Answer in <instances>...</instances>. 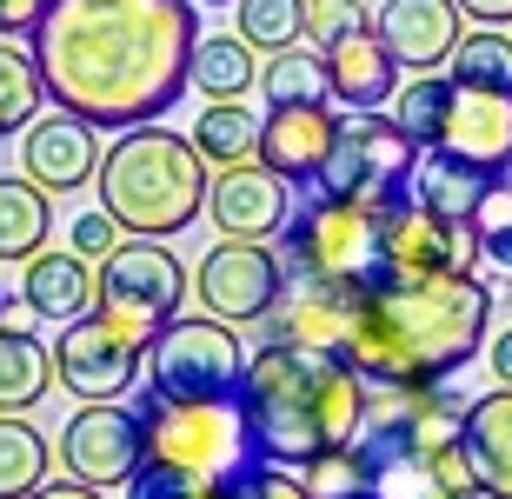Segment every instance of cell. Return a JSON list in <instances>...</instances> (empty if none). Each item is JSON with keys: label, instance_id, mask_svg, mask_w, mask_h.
<instances>
[{"label": "cell", "instance_id": "obj_35", "mask_svg": "<svg viewBox=\"0 0 512 499\" xmlns=\"http://www.w3.org/2000/svg\"><path fill=\"white\" fill-rule=\"evenodd\" d=\"M473 247L479 260H493V267H512V173L506 180H493V193L473 207Z\"/></svg>", "mask_w": 512, "mask_h": 499}, {"label": "cell", "instance_id": "obj_16", "mask_svg": "<svg viewBox=\"0 0 512 499\" xmlns=\"http://www.w3.org/2000/svg\"><path fill=\"white\" fill-rule=\"evenodd\" d=\"M293 187L273 167L247 160V167H220L207 180V220L220 227V240H273L293 220Z\"/></svg>", "mask_w": 512, "mask_h": 499}, {"label": "cell", "instance_id": "obj_4", "mask_svg": "<svg viewBox=\"0 0 512 499\" xmlns=\"http://www.w3.org/2000/svg\"><path fill=\"white\" fill-rule=\"evenodd\" d=\"M466 393L446 386H373L360 440L340 460L353 486H373L380 499H479V480L466 466Z\"/></svg>", "mask_w": 512, "mask_h": 499}, {"label": "cell", "instance_id": "obj_7", "mask_svg": "<svg viewBox=\"0 0 512 499\" xmlns=\"http://www.w3.org/2000/svg\"><path fill=\"white\" fill-rule=\"evenodd\" d=\"M247 380V346L240 333L193 313V320H167L147 346V393L173 406H233Z\"/></svg>", "mask_w": 512, "mask_h": 499}, {"label": "cell", "instance_id": "obj_1", "mask_svg": "<svg viewBox=\"0 0 512 499\" xmlns=\"http://www.w3.org/2000/svg\"><path fill=\"white\" fill-rule=\"evenodd\" d=\"M193 40V0H47L27 47L60 114L127 134L187 94Z\"/></svg>", "mask_w": 512, "mask_h": 499}, {"label": "cell", "instance_id": "obj_17", "mask_svg": "<svg viewBox=\"0 0 512 499\" xmlns=\"http://www.w3.org/2000/svg\"><path fill=\"white\" fill-rule=\"evenodd\" d=\"M333 134H340L333 100H280L260 114V167H273L286 187H313L333 154Z\"/></svg>", "mask_w": 512, "mask_h": 499}, {"label": "cell", "instance_id": "obj_45", "mask_svg": "<svg viewBox=\"0 0 512 499\" xmlns=\"http://www.w3.org/2000/svg\"><path fill=\"white\" fill-rule=\"evenodd\" d=\"M193 7H227V0H193Z\"/></svg>", "mask_w": 512, "mask_h": 499}, {"label": "cell", "instance_id": "obj_15", "mask_svg": "<svg viewBox=\"0 0 512 499\" xmlns=\"http://www.w3.org/2000/svg\"><path fill=\"white\" fill-rule=\"evenodd\" d=\"M360 293H366V287H333V280L286 273L280 307L266 313L260 327H266V340H280V346L340 353V360H346V340H353V320H360Z\"/></svg>", "mask_w": 512, "mask_h": 499}, {"label": "cell", "instance_id": "obj_28", "mask_svg": "<svg viewBox=\"0 0 512 499\" xmlns=\"http://www.w3.org/2000/svg\"><path fill=\"white\" fill-rule=\"evenodd\" d=\"M47 386H54V346L40 340V333L0 320V413H27V406H40Z\"/></svg>", "mask_w": 512, "mask_h": 499}, {"label": "cell", "instance_id": "obj_14", "mask_svg": "<svg viewBox=\"0 0 512 499\" xmlns=\"http://www.w3.org/2000/svg\"><path fill=\"white\" fill-rule=\"evenodd\" d=\"M479 247L466 220L419 207V200H393L386 207V280H453L473 273Z\"/></svg>", "mask_w": 512, "mask_h": 499}, {"label": "cell", "instance_id": "obj_6", "mask_svg": "<svg viewBox=\"0 0 512 499\" xmlns=\"http://www.w3.org/2000/svg\"><path fill=\"white\" fill-rule=\"evenodd\" d=\"M286 273L333 280V287H373L386 280V207H353L306 193L286 220Z\"/></svg>", "mask_w": 512, "mask_h": 499}, {"label": "cell", "instance_id": "obj_23", "mask_svg": "<svg viewBox=\"0 0 512 499\" xmlns=\"http://www.w3.org/2000/svg\"><path fill=\"white\" fill-rule=\"evenodd\" d=\"M466 466L479 480V499H512V386H493L466 406Z\"/></svg>", "mask_w": 512, "mask_h": 499}, {"label": "cell", "instance_id": "obj_19", "mask_svg": "<svg viewBox=\"0 0 512 499\" xmlns=\"http://www.w3.org/2000/svg\"><path fill=\"white\" fill-rule=\"evenodd\" d=\"M373 27H380L386 54H393L406 74H439V67L459 54V40H466L459 0H380Z\"/></svg>", "mask_w": 512, "mask_h": 499}, {"label": "cell", "instance_id": "obj_3", "mask_svg": "<svg viewBox=\"0 0 512 499\" xmlns=\"http://www.w3.org/2000/svg\"><path fill=\"white\" fill-rule=\"evenodd\" d=\"M233 406H240L253 460L313 473L360 440L366 413H373V386L340 353H306V346L266 340L260 353H247V380H240Z\"/></svg>", "mask_w": 512, "mask_h": 499}, {"label": "cell", "instance_id": "obj_8", "mask_svg": "<svg viewBox=\"0 0 512 499\" xmlns=\"http://www.w3.org/2000/svg\"><path fill=\"white\" fill-rule=\"evenodd\" d=\"M413 167H419V147L399 134L393 114H353V120H340L313 193L353 200V207H393L413 187Z\"/></svg>", "mask_w": 512, "mask_h": 499}, {"label": "cell", "instance_id": "obj_11", "mask_svg": "<svg viewBox=\"0 0 512 499\" xmlns=\"http://www.w3.org/2000/svg\"><path fill=\"white\" fill-rule=\"evenodd\" d=\"M286 293V253L273 240H213L193 267V300L220 327H260Z\"/></svg>", "mask_w": 512, "mask_h": 499}, {"label": "cell", "instance_id": "obj_27", "mask_svg": "<svg viewBox=\"0 0 512 499\" xmlns=\"http://www.w3.org/2000/svg\"><path fill=\"white\" fill-rule=\"evenodd\" d=\"M193 154L207 160L213 173L220 167H247V160H260V114H253L247 100H207L200 107V120L187 127Z\"/></svg>", "mask_w": 512, "mask_h": 499}, {"label": "cell", "instance_id": "obj_2", "mask_svg": "<svg viewBox=\"0 0 512 499\" xmlns=\"http://www.w3.org/2000/svg\"><path fill=\"white\" fill-rule=\"evenodd\" d=\"M493 340V287L453 280H373L346 340V366L366 386H446Z\"/></svg>", "mask_w": 512, "mask_h": 499}, {"label": "cell", "instance_id": "obj_32", "mask_svg": "<svg viewBox=\"0 0 512 499\" xmlns=\"http://www.w3.org/2000/svg\"><path fill=\"white\" fill-rule=\"evenodd\" d=\"M233 34L253 54H286L306 40V0H233Z\"/></svg>", "mask_w": 512, "mask_h": 499}, {"label": "cell", "instance_id": "obj_36", "mask_svg": "<svg viewBox=\"0 0 512 499\" xmlns=\"http://www.w3.org/2000/svg\"><path fill=\"white\" fill-rule=\"evenodd\" d=\"M213 499H320L313 486H306V473H293V466H266V460H247L240 473H227L220 480V493Z\"/></svg>", "mask_w": 512, "mask_h": 499}, {"label": "cell", "instance_id": "obj_13", "mask_svg": "<svg viewBox=\"0 0 512 499\" xmlns=\"http://www.w3.org/2000/svg\"><path fill=\"white\" fill-rule=\"evenodd\" d=\"M54 460L67 480L94 486V493H114V486H127L140 466H147V440H140V413H133V400H100V406H80L74 420L60 426L54 440Z\"/></svg>", "mask_w": 512, "mask_h": 499}, {"label": "cell", "instance_id": "obj_40", "mask_svg": "<svg viewBox=\"0 0 512 499\" xmlns=\"http://www.w3.org/2000/svg\"><path fill=\"white\" fill-rule=\"evenodd\" d=\"M47 14V0H0V40H27Z\"/></svg>", "mask_w": 512, "mask_h": 499}, {"label": "cell", "instance_id": "obj_29", "mask_svg": "<svg viewBox=\"0 0 512 499\" xmlns=\"http://www.w3.org/2000/svg\"><path fill=\"white\" fill-rule=\"evenodd\" d=\"M54 473V446L27 413H0V499H27Z\"/></svg>", "mask_w": 512, "mask_h": 499}, {"label": "cell", "instance_id": "obj_26", "mask_svg": "<svg viewBox=\"0 0 512 499\" xmlns=\"http://www.w3.org/2000/svg\"><path fill=\"white\" fill-rule=\"evenodd\" d=\"M54 233V193H40L27 173H0V260L27 267Z\"/></svg>", "mask_w": 512, "mask_h": 499}, {"label": "cell", "instance_id": "obj_12", "mask_svg": "<svg viewBox=\"0 0 512 499\" xmlns=\"http://www.w3.org/2000/svg\"><path fill=\"white\" fill-rule=\"evenodd\" d=\"M187 293H193V273L180 267V253H173L167 240H133L127 233V240L100 260V307L133 320V327H147V333L180 320Z\"/></svg>", "mask_w": 512, "mask_h": 499}, {"label": "cell", "instance_id": "obj_22", "mask_svg": "<svg viewBox=\"0 0 512 499\" xmlns=\"http://www.w3.org/2000/svg\"><path fill=\"white\" fill-rule=\"evenodd\" d=\"M326 67H333V100L340 107H353V114H386L399 94V60L386 54L380 27H360V34H346L333 54H326Z\"/></svg>", "mask_w": 512, "mask_h": 499}, {"label": "cell", "instance_id": "obj_33", "mask_svg": "<svg viewBox=\"0 0 512 499\" xmlns=\"http://www.w3.org/2000/svg\"><path fill=\"white\" fill-rule=\"evenodd\" d=\"M453 87H486V94H512V34L499 27H473L459 40V54L446 60Z\"/></svg>", "mask_w": 512, "mask_h": 499}, {"label": "cell", "instance_id": "obj_18", "mask_svg": "<svg viewBox=\"0 0 512 499\" xmlns=\"http://www.w3.org/2000/svg\"><path fill=\"white\" fill-rule=\"evenodd\" d=\"M100 154H107V147H100V127H87L80 114H60V107L40 114L34 127L20 134V173H27L40 193H54V200L87 187L100 173Z\"/></svg>", "mask_w": 512, "mask_h": 499}, {"label": "cell", "instance_id": "obj_30", "mask_svg": "<svg viewBox=\"0 0 512 499\" xmlns=\"http://www.w3.org/2000/svg\"><path fill=\"white\" fill-rule=\"evenodd\" d=\"M47 107V80L34 67V47H20V40H0V140L27 134Z\"/></svg>", "mask_w": 512, "mask_h": 499}, {"label": "cell", "instance_id": "obj_5", "mask_svg": "<svg viewBox=\"0 0 512 499\" xmlns=\"http://www.w3.org/2000/svg\"><path fill=\"white\" fill-rule=\"evenodd\" d=\"M207 180L213 167L193 154V140L167 120H147V127H127V134L107 140L100 154V207L120 220V233L133 240H173L187 233L200 213H207Z\"/></svg>", "mask_w": 512, "mask_h": 499}, {"label": "cell", "instance_id": "obj_44", "mask_svg": "<svg viewBox=\"0 0 512 499\" xmlns=\"http://www.w3.org/2000/svg\"><path fill=\"white\" fill-rule=\"evenodd\" d=\"M326 499H380L373 486H346V493H326Z\"/></svg>", "mask_w": 512, "mask_h": 499}, {"label": "cell", "instance_id": "obj_31", "mask_svg": "<svg viewBox=\"0 0 512 499\" xmlns=\"http://www.w3.org/2000/svg\"><path fill=\"white\" fill-rule=\"evenodd\" d=\"M260 94H266V107H280V100H333V67L313 47L266 54L260 60Z\"/></svg>", "mask_w": 512, "mask_h": 499}, {"label": "cell", "instance_id": "obj_37", "mask_svg": "<svg viewBox=\"0 0 512 499\" xmlns=\"http://www.w3.org/2000/svg\"><path fill=\"white\" fill-rule=\"evenodd\" d=\"M360 27H373L366 0H306V40H313V54H333Z\"/></svg>", "mask_w": 512, "mask_h": 499}, {"label": "cell", "instance_id": "obj_43", "mask_svg": "<svg viewBox=\"0 0 512 499\" xmlns=\"http://www.w3.org/2000/svg\"><path fill=\"white\" fill-rule=\"evenodd\" d=\"M27 499H107V493H94V486H80V480H47V486H34Z\"/></svg>", "mask_w": 512, "mask_h": 499}, {"label": "cell", "instance_id": "obj_42", "mask_svg": "<svg viewBox=\"0 0 512 499\" xmlns=\"http://www.w3.org/2000/svg\"><path fill=\"white\" fill-rule=\"evenodd\" d=\"M459 14L479 20V27H506V20H512V0H459Z\"/></svg>", "mask_w": 512, "mask_h": 499}, {"label": "cell", "instance_id": "obj_20", "mask_svg": "<svg viewBox=\"0 0 512 499\" xmlns=\"http://www.w3.org/2000/svg\"><path fill=\"white\" fill-rule=\"evenodd\" d=\"M439 154H453V160H466V167L506 180L512 173V94L453 87V114H446Z\"/></svg>", "mask_w": 512, "mask_h": 499}, {"label": "cell", "instance_id": "obj_21", "mask_svg": "<svg viewBox=\"0 0 512 499\" xmlns=\"http://www.w3.org/2000/svg\"><path fill=\"white\" fill-rule=\"evenodd\" d=\"M20 300H27L40 320H60V327H67V320L100 307V267L80 260L74 247H60V253L40 247L34 260L20 267Z\"/></svg>", "mask_w": 512, "mask_h": 499}, {"label": "cell", "instance_id": "obj_24", "mask_svg": "<svg viewBox=\"0 0 512 499\" xmlns=\"http://www.w3.org/2000/svg\"><path fill=\"white\" fill-rule=\"evenodd\" d=\"M260 87V54L240 34H200L187 60V94L200 100H247Z\"/></svg>", "mask_w": 512, "mask_h": 499}, {"label": "cell", "instance_id": "obj_41", "mask_svg": "<svg viewBox=\"0 0 512 499\" xmlns=\"http://www.w3.org/2000/svg\"><path fill=\"white\" fill-rule=\"evenodd\" d=\"M486 366H493V386H512V327H499L486 340Z\"/></svg>", "mask_w": 512, "mask_h": 499}, {"label": "cell", "instance_id": "obj_38", "mask_svg": "<svg viewBox=\"0 0 512 499\" xmlns=\"http://www.w3.org/2000/svg\"><path fill=\"white\" fill-rule=\"evenodd\" d=\"M213 493H220V480L187 473V466H160V460H147L127 480V499H213Z\"/></svg>", "mask_w": 512, "mask_h": 499}, {"label": "cell", "instance_id": "obj_10", "mask_svg": "<svg viewBox=\"0 0 512 499\" xmlns=\"http://www.w3.org/2000/svg\"><path fill=\"white\" fill-rule=\"evenodd\" d=\"M133 413H140L147 460H160V466H187V473L227 480V473H240L253 460L240 406H173V400H153L147 386H140L133 393Z\"/></svg>", "mask_w": 512, "mask_h": 499}, {"label": "cell", "instance_id": "obj_9", "mask_svg": "<svg viewBox=\"0 0 512 499\" xmlns=\"http://www.w3.org/2000/svg\"><path fill=\"white\" fill-rule=\"evenodd\" d=\"M147 346L153 333L133 327V320H120V313L94 307L80 313V320H67L54 340V380L74 393V400L100 406V400H127L133 386L147 380Z\"/></svg>", "mask_w": 512, "mask_h": 499}, {"label": "cell", "instance_id": "obj_46", "mask_svg": "<svg viewBox=\"0 0 512 499\" xmlns=\"http://www.w3.org/2000/svg\"><path fill=\"white\" fill-rule=\"evenodd\" d=\"M0 307H7V293H0Z\"/></svg>", "mask_w": 512, "mask_h": 499}, {"label": "cell", "instance_id": "obj_34", "mask_svg": "<svg viewBox=\"0 0 512 499\" xmlns=\"http://www.w3.org/2000/svg\"><path fill=\"white\" fill-rule=\"evenodd\" d=\"M446 114H453V80H439V74H413V80L393 94L399 134L413 140L419 154H426V147H439V134H446Z\"/></svg>", "mask_w": 512, "mask_h": 499}, {"label": "cell", "instance_id": "obj_25", "mask_svg": "<svg viewBox=\"0 0 512 499\" xmlns=\"http://www.w3.org/2000/svg\"><path fill=\"white\" fill-rule=\"evenodd\" d=\"M493 193V173L466 167V160L439 154V147H426L413 167V187H406V200H419V207L446 213V220H473V207Z\"/></svg>", "mask_w": 512, "mask_h": 499}, {"label": "cell", "instance_id": "obj_39", "mask_svg": "<svg viewBox=\"0 0 512 499\" xmlns=\"http://www.w3.org/2000/svg\"><path fill=\"white\" fill-rule=\"evenodd\" d=\"M120 240H127V233H120V220L107 207H94V213H80V220H74V240H67V247H74L80 260H107Z\"/></svg>", "mask_w": 512, "mask_h": 499}]
</instances>
